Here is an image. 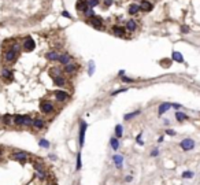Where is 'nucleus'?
<instances>
[{
  "label": "nucleus",
  "mask_w": 200,
  "mask_h": 185,
  "mask_svg": "<svg viewBox=\"0 0 200 185\" xmlns=\"http://www.w3.org/2000/svg\"><path fill=\"white\" fill-rule=\"evenodd\" d=\"M0 122H1V117H0Z\"/></svg>",
  "instance_id": "obj_53"
},
{
  "label": "nucleus",
  "mask_w": 200,
  "mask_h": 185,
  "mask_svg": "<svg viewBox=\"0 0 200 185\" xmlns=\"http://www.w3.org/2000/svg\"><path fill=\"white\" fill-rule=\"evenodd\" d=\"M39 108H40V113L44 114V115H51V114H54L56 111L55 104L51 100H41Z\"/></svg>",
  "instance_id": "obj_1"
},
{
  "label": "nucleus",
  "mask_w": 200,
  "mask_h": 185,
  "mask_svg": "<svg viewBox=\"0 0 200 185\" xmlns=\"http://www.w3.org/2000/svg\"><path fill=\"white\" fill-rule=\"evenodd\" d=\"M47 185H58V184H55V182H49V184H47Z\"/></svg>",
  "instance_id": "obj_52"
},
{
  "label": "nucleus",
  "mask_w": 200,
  "mask_h": 185,
  "mask_svg": "<svg viewBox=\"0 0 200 185\" xmlns=\"http://www.w3.org/2000/svg\"><path fill=\"white\" fill-rule=\"evenodd\" d=\"M48 158H49V159H51V160H54V162H55V160L58 159V158H56L55 155H52V154H49V155H48Z\"/></svg>",
  "instance_id": "obj_49"
},
{
  "label": "nucleus",
  "mask_w": 200,
  "mask_h": 185,
  "mask_svg": "<svg viewBox=\"0 0 200 185\" xmlns=\"http://www.w3.org/2000/svg\"><path fill=\"white\" fill-rule=\"evenodd\" d=\"M88 129V123L85 122L84 119L80 121V129H78V144H80V147L82 148L85 144V132H87Z\"/></svg>",
  "instance_id": "obj_3"
},
{
  "label": "nucleus",
  "mask_w": 200,
  "mask_h": 185,
  "mask_svg": "<svg viewBox=\"0 0 200 185\" xmlns=\"http://www.w3.org/2000/svg\"><path fill=\"white\" fill-rule=\"evenodd\" d=\"M48 74H49V77L54 80V78H56V77H59V75H63V69H60V67H51L48 70Z\"/></svg>",
  "instance_id": "obj_17"
},
{
  "label": "nucleus",
  "mask_w": 200,
  "mask_h": 185,
  "mask_svg": "<svg viewBox=\"0 0 200 185\" xmlns=\"http://www.w3.org/2000/svg\"><path fill=\"white\" fill-rule=\"evenodd\" d=\"M88 23H89L90 26H93L95 29L97 30H103L104 29V23H103V19L100 18V16H93V18H90V19H88Z\"/></svg>",
  "instance_id": "obj_10"
},
{
  "label": "nucleus",
  "mask_w": 200,
  "mask_h": 185,
  "mask_svg": "<svg viewBox=\"0 0 200 185\" xmlns=\"http://www.w3.org/2000/svg\"><path fill=\"white\" fill-rule=\"evenodd\" d=\"M175 119L178 122H184V121H189V117H188L187 114H184L182 111H177L175 113Z\"/></svg>",
  "instance_id": "obj_29"
},
{
  "label": "nucleus",
  "mask_w": 200,
  "mask_h": 185,
  "mask_svg": "<svg viewBox=\"0 0 200 185\" xmlns=\"http://www.w3.org/2000/svg\"><path fill=\"white\" fill-rule=\"evenodd\" d=\"M87 4L89 8H93V7L99 6L100 4V0H87Z\"/></svg>",
  "instance_id": "obj_37"
},
{
  "label": "nucleus",
  "mask_w": 200,
  "mask_h": 185,
  "mask_svg": "<svg viewBox=\"0 0 200 185\" xmlns=\"http://www.w3.org/2000/svg\"><path fill=\"white\" fill-rule=\"evenodd\" d=\"M170 108H171V103H169V101H163V103H160V106L158 107V115L159 117L163 115V114L167 113Z\"/></svg>",
  "instance_id": "obj_18"
},
{
  "label": "nucleus",
  "mask_w": 200,
  "mask_h": 185,
  "mask_svg": "<svg viewBox=\"0 0 200 185\" xmlns=\"http://www.w3.org/2000/svg\"><path fill=\"white\" fill-rule=\"evenodd\" d=\"M10 159L16 160L21 165H25L28 162V152H25V151H15V152H13L10 155Z\"/></svg>",
  "instance_id": "obj_6"
},
{
  "label": "nucleus",
  "mask_w": 200,
  "mask_h": 185,
  "mask_svg": "<svg viewBox=\"0 0 200 185\" xmlns=\"http://www.w3.org/2000/svg\"><path fill=\"white\" fill-rule=\"evenodd\" d=\"M82 169V159H81V152L78 151L77 158H75V172H80Z\"/></svg>",
  "instance_id": "obj_32"
},
{
  "label": "nucleus",
  "mask_w": 200,
  "mask_h": 185,
  "mask_svg": "<svg viewBox=\"0 0 200 185\" xmlns=\"http://www.w3.org/2000/svg\"><path fill=\"white\" fill-rule=\"evenodd\" d=\"M126 91H128V88H121V89H116V91L111 92V96H116V95H119V93H122V92H126Z\"/></svg>",
  "instance_id": "obj_41"
},
{
  "label": "nucleus",
  "mask_w": 200,
  "mask_h": 185,
  "mask_svg": "<svg viewBox=\"0 0 200 185\" xmlns=\"http://www.w3.org/2000/svg\"><path fill=\"white\" fill-rule=\"evenodd\" d=\"M123 181H125V182H128V184H129V182H132V181H133V175L128 174V175L125 177V178H123Z\"/></svg>",
  "instance_id": "obj_46"
},
{
  "label": "nucleus",
  "mask_w": 200,
  "mask_h": 185,
  "mask_svg": "<svg viewBox=\"0 0 200 185\" xmlns=\"http://www.w3.org/2000/svg\"><path fill=\"white\" fill-rule=\"evenodd\" d=\"M163 140H165V136H159L158 137V143H163Z\"/></svg>",
  "instance_id": "obj_50"
},
{
  "label": "nucleus",
  "mask_w": 200,
  "mask_h": 185,
  "mask_svg": "<svg viewBox=\"0 0 200 185\" xmlns=\"http://www.w3.org/2000/svg\"><path fill=\"white\" fill-rule=\"evenodd\" d=\"M54 98H55L56 103H66L70 99V93L63 91V89H58V91L54 92Z\"/></svg>",
  "instance_id": "obj_7"
},
{
  "label": "nucleus",
  "mask_w": 200,
  "mask_h": 185,
  "mask_svg": "<svg viewBox=\"0 0 200 185\" xmlns=\"http://www.w3.org/2000/svg\"><path fill=\"white\" fill-rule=\"evenodd\" d=\"M114 136H115L116 139H122V136H123V126L121 125V123L115 125V128H114Z\"/></svg>",
  "instance_id": "obj_25"
},
{
  "label": "nucleus",
  "mask_w": 200,
  "mask_h": 185,
  "mask_svg": "<svg viewBox=\"0 0 200 185\" xmlns=\"http://www.w3.org/2000/svg\"><path fill=\"white\" fill-rule=\"evenodd\" d=\"M80 63H75V62H70L69 65H66V66H63V74L65 75H74L75 73L80 70Z\"/></svg>",
  "instance_id": "obj_5"
},
{
  "label": "nucleus",
  "mask_w": 200,
  "mask_h": 185,
  "mask_svg": "<svg viewBox=\"0 0 200 185\" xmlns=\"http://www.w3.org/2000/svg\"><path fill=\"white\" fill-rule=\"evenodd\" d=\"M45 59L48 62H58L59 59V52L55 51V49H52V51H48L47 54H45Z\"/></svg>",
  "instance_id": "obj_16"
},
{
  "label": "nucleus",
  "mask_w": 200,
  "mask_h": 185,
  "mask_svg": "<svg viewBox=\"0 0 200 185\" xmlns=\"http://www.w3.org/2000/svg\"><path fill=\"white\" fill-rule=\"evenodd\" d=\"M171 59L174 62H177V63H184V58H182V55H181V52L178 51H173V54H171Z\"/></svg>",
  "instance_id": "obj_28"
},
{
  "label": "nucleus",
  "mask_w": 200,
  "mask_h": 185,
  "mask_svg": "<svg viewBox=\"0 0 200 185\" xmlns=\"http://www.w3.org/2000/svg\"><path fill=\"white\" fill-rule=\"evenodd\" d=\"M18 56L19 55L10 48H7L6 51L3 52V60H4V63H7V65H13V63H15L16 59H18Z\"/></svg>",
  "instance_id": "obj_2"
},
{
  "label": "nucleus",
  "mask_w": 200,
  "mask_h": 185,
  "mask_svg": "<svg viewBox=\"0 0 200 185\" xmlns=\"http://www.w3.org/2000/svg\"><path fill=\"white\" fill-rule=\"evenodd\" d=\"M1 125L6 128H10L13 126L14 123H13V115L11 114H4L3 117H1Z\"/></svg>",
  "instance_id": "obj_19"
},
{
  "label": "nucleus",
  "mask_w": 200,
  "mask_h": 185,
  "mask_svg": "<svg viewBox=\"0 0 200 185\" xmlns=\"http://www.w3.org/2000/svg\"><path fill=\"white\" fill-rule=\"evenodd\" d=\"M82 14H84V16L87 18V19H90V18L96 16V13L93 11V8H89V7H88V8H87V10H85Z\"/></svg>",
  "instance_id": "obj_34"
},
{
  "label": "nucleus",
  "mask_w": 200,
  "mask_h": 185,
  "mask_svg": "<svg viewBox=\"0 0 200 185\" xmlns=\"http://www.w3.org/2000/svg\"><path fill=\"white\" fill-rule=\"evenodd\" d=\"M62 15L65 16V18H69V19H71V15L69 13H66V11H63V13H62Z\"/></svg>",
  "instance_id": "obj_47"
},
{
  "label": "nucleus",
  "mask_w": 200,
  "mask_h": 185,
  "mask_svg": "<svg viewBox=\"0 0 200 185\" xmlns=\"http://www.w3.org/2000/svg\"><path fill=\"white\" fill-rule=\"evenodd\" d=\"M113 162H114V166H115V169L118 170H122L123 169V162H125V158H123V155H121V154H115V155H113Z\"/></svg>",
  "instance_id": "obj_11"
},
{
  "label": "nucleus",
  "mask_w": 200,
  "mask_h": 185,
  "mask_svg": "<svg viewBox=\"0 0 200 185\" xmlns=\"http://www.w3.org/2000/svg\"><path fill=\"white\" fill-rule=\"evenodd\" d=\"M32 125H33V118L30 115H28V114H25L23 115V128H32Z\"/></svg>",
  "instance_id": "obj_30"
},
{
  "label": "nucleus",
  "mask_w": 200,
  "mask_h": 185,
  "mask_svg": "<svg viewBox=\"0 0 200 185\" xmlns=\"http://www.w3.org/2000/svg\"><path fill=\"white\" fill-rule=\"evenodd\" d=\"M139 11H140V6H139V4H136V3L130 4L129 8H128V13H129L130 15H136Z\"/></svg>",
  "instance_id": "obj_31"
},
{
  "label": "nucleus",
  "mask_w": 200,
  "mask_h": 185,
  "mask_svg": "<svg viewBox=\"0 0 200 185\" xmlns=\"http://www.w3.org/2000/svg\"><path fill=\"white\" fill-rule=\"evenodd\" d=\"M54 84L56 85L58 88H65L66 85H67V78H66V75H59V77L54 78Z\"/></svg>",
  "instance_id": "obj_14"
},
{
  "label": "nucleus",
  "mask_w": 200,
  "mask_h": 185,
  "mask_svg": "<svg viewBox=\"0 0 200 185\" xmlns=\"http://www.w3.org/2000/svg\"><path fill=\"white\" fill-rule=\"evenodd\" d=\"M39 147L40 148H44V149H48L49 147H51V144H49V141L47 139H40L39 140Z\"/></svg>",
  "instance_id": "obj_36"
},
{
  "label": "nucleus",
  "mask_w": 200,
  "mask_h": 185,
  "mask_svg": "<svg viewBox=\"0 0 200 185\" xmlns=\"http://www.w3.org/2000/svg\"><path fill=\"white\" fill-rule=\"evenodd\" d=\"M171 107H174V108H181L182 106H181V104H177V103H171Z\"/></svg>",
  "instance_id": "obj_48"
},
{
  "label": "nucleus",
  "mask_w": 200,
  "mask_h": 185,
  "mask_svg": "<svg viewBox=\"0 0 200 185\" xmlns=\"http://www.w3.org/2000/svg\"><path fill=\"white\" fill-rule=\"evenodd\" d=\"M125 29L128 30L129 33H134L136 30H137V21H134V19H129V21H126V26H125Z\"/></svg>",
  "instance_id": "obj_20"
},
{
  "label": "nucleus",
  "mask_w": 200,
  "mask_h": 185,
  "mask_svg": "<svg viewBox=\"0 0 200 185\" xmlns=\"http://www.w3.org/2000/svg\"><path fill=\"white\" fill-rule=\"evenodd\" d=\"M110 147H111V149H113V151H118V149H119V147H121L119 139H116L115 136L111 137V139H110Z\"/></svg>",
  "instance_id": "obj_24"
},
{
  "label": "nucleus",
  "mask_w": 200,
  "mask_h": 185,
  "mask_svg": "<svg viewBox=\"0 0 200 185\" xmlns=\"http://www.w3.org/2000/svg\"><path fill=\"white\" fill-rule=\"evenodd\" d=\"M165 133L167 134V136H171V137H173V136H175V134H177V133H175V132H174V130H173V129H166V130H165Z\"/></svg>",
  "instance_id": "obj_44"
},
{
  "label": "nucleus",
  "mask_w": 200,
  "mask_h": 185,
  "mask_svg": "<svg viewBox=\"0 0 200 185\" xmlns=\"http://www.w3.org/2000/svg\"><path fill=\"white\" fill-rule=\"evenodd\" d=\"M188 32H189V28H188L187 25H182V26H181V33H182V34H187Z\"/></svg>",
  "instance_id": "obj_45"
},
{
  "label": "nucleus",
  "mask_w": 200,
  "mask_h": 185,
  "mask_svg": "<svg viewBox=\"0 0 200 185\" xmlns=\"http://www.w3.org/2000/svg\"><path fill=\"white\" fill-rule=\"evenodd\" d=\"M36 48V41L30 36H26L22 41V49L26 52H32Z\"/></svg>",
  "instance_id": "obj_8"
},
{
  "label": "nucleus",
  "mask_w": 200,
  "mask_h": 185,
  "mask_svg": "<svg viewBox=\"0 0 200 185\" xmlns=\"http://www.w3.org/2000/svg\"><path fill=\"white\" fill-rule=\"evenodd\" d=\"M45 126H47V122H45V119H43V118H33L32 128L34 130H43V129H45Z\"/></svg>",
  "instance_id": "obj_12"
},
{
  "label": "nucleus",
  "mask_w": 200,
  "mask_h": 185,
  "mask_svg": "<svg viewBox=\"0 0 200 185\" xmlns=\"http://www.w3.org/2000/svg\"><path fill=\"white\" fill-rule=\"evenodd\" d=\"M32 166H33V169H34L36 173H44V172H47L44 163H43V162H39V160H33V162H32Z\"/></svg>",
  "instance_id": "obj_21"
},
{
  "label": "nucleus",
  "mask_w": 200,
  "mask_h": 185,
  "mask_svg": "<svg viewBox=\"0 0 200 185\" xmlns=\"http://www.w3.org/2000/svg\"><path fill=\"white\" fill-rule=\"evenodd\" d=\"M121 80H122L123 82H126V84H133V82L136 81V80H133V78H129V77H126V75H122V77H121Z\"/></svg>",
  "instance_id": "obj_39"
},
{
  "label": "nucleus",
  "mask_w": 200,
  "mask_h": 185,
  "mask_svg": "<svg viewBox=\"0 0 200 185\" xmlns=\"http://www.w3.org/2000/svg\"><path fill=\"white\" fill-rule=\"evenodd\" d=\"M3 154H4V151H3V148H1V147H0V156L3 155Z\"/></svg>",
  "instance_id": "obj_51"
},
{
  "label": "nucleus",
  "mask_w": 200,
  "mask_h": 185,
  "mask_svg": "<svg viewBox=\"0 0 200 185\" xmlns=\"http://www.w3.org/2000/svg\"><path fill=\"white\" fill-rule=\"evenodd\" d=\"M140 114H141V110H136V111H132V113H128V114H125V115H123V119H125V121H130V119H133V118L139 117Z\"/></svg>",
  "instance_id": "obj_26"
},
{
  "label": "nucleus",
  "mask_w": 200,
  "mask_h": 185,
  "mask_svg": "<svg viewBox=\"0 0 200 185\" xmlns=\"http://www.w3.org/2000/svg\"><path fill=\"white\" fill-rule=\"evenodd\" d=\"M95 72V63L93 62H90L89 63V69H88V73H89V75H92Z\"/></svg>",
  "instance_id": "obj_42"
},
{
  "label": "nucleus",
  "mask_w": 200,
  "mask_h": 185,
  "mask_svg": "<svg viewBox=\"0 0 200 185\" xmlns=\"http://www.w3.org/2000/svg\"><path fill=\"white\" fill-rule=\"evenodd\" d=\"M149 156H151V158H158V156H159V148H154V149H151V152H149Z\"/></svg>",
  "instance_id": "obj_38"
},
{
  "label": "nucleus",
  "mask_w": 200,
  "mask_h": 185,
  "mask_svg": "<svg viewBox=\"0 0 200 185\" xmlns=\"http://www.w3.org/2000/svg\"><path fill=\"white\" fill-rule=\"evenodd\" d=\"M10 49H13L14 52H16V54H19L21 49H22V43H14V44H10V47H8Z\"/></svg>",
  "instance_id": "obj_33"
},
{
  "label": "nucleus",
  "mask_w": 200,
  "mask_h": 185,
  "mask_svg": "<svg viewBox=\"0 0 200 185\" xmlns=\"http://www.w3.org/2000/svg\"><path fill=\"white\" fill-rule=\"evenodd\" d=\"M181 177H182L184 180H192L195 177V173L192 172V170H185V172H182Z\"/></svg>",
  "instance_id": "obj_35"
},
{
  "label": "nucleus",
  "mask_w": 200,
  "mask_h": 185,
  "mask_svg": "<svg viewBox=\"0 0 200 185\" xmlns=\"http://www.w3.org/2000/svg\"><path fill=\"white\" fill-rule=\"evenodd\" d=\"M0 75H1V78L6 80L7 82H11L14 80V72L10 67H7V66L1 67V70H0Z\"/></svg>",
  "instance_id": "obj_9"
},
{
  "label": "nucleus",
  "mask_w": 200,
  "mask_h": 185,
  "mask_svg": "<svg viewBox=\"0 0 200 185\" xmlns=\"http://www.w3.org/2000/svg\"><path fill=\"white\" fill-rule=\"evenodd\" d=\"M113 3H114V0H103V6L106 7V8H107V7H111V6H113Z\"/></svg>",
  "instance_id": "obj_43"
},
{
  "label": "nucleus",
  "mask_w": 200,
  "mask_h": 185,
  "mask_svg": "<svg viewBox=\"0 0 200 185\" xmlns=\"http://www.w3.org/2000/svg\"><path fill=\"white\" fill-rule=\"evenodd\" d=\"M75 8H77V11H81V13H84V11L88 8L87 0H78L77 4H75Z\"/></svg>",
  "instance_id": "obj_27"
},
{
  "label": "nucleus",
  "mask_w": 200,
  "mask_h": 185,
  "mask_svg": "<svg viewBox=\"0 0 200 185\" xmlns=\"http://www.w3.org/2000/svg\"><path fill=\"white\" fill-rule=\"evenodd\" d=\"M178 145H180V148L182 149V151L188 152V151H192V149H195V147H196V141H195L193 139H190V137H187V139L181 140Z\"/></svg>",
  "instance_id": "obj_4"
},
{
  "label": "nucleus",
  "mask_w": 200,
  "mask_h": 185,
  "mask_svg": "<svg viewBox=\"0 0 200 185\" xmlns=\"http://www.w3.org/2000/svg\"><path fill=\"white\" fill-rule=\"evenodd\" d=\"M143 132H140L139 134H137V137H136V141H137V144H139V145H144V141H143Z\"/></svg>",
  "instance_id": "obj_40"
},
{
  "label": "nucleus",
  "mask_w": 200,
  "mask_h": 185,
  "mask_svg": "<svg viewBox=\"0 0 200 185\" xmlns=\"http://www.w3.org/2000/svg\"><path fill=\"white\" fill-rule=\"evenodd\" d=\"M13 123L16 128H22L23 126V115L22 114H15L13 115Z\"/></svg>",
  "instance_id": "obj_22"
},
{
  "label": "nucleus",
  "mask_w": 200,
  "mask_h": 185,
  "mask_svg": "<svg viewBox=\"0 0 200 185\" xmlns=\"http://www.w3.org/2000/svg\"><path fill=\"white\" fill-rule=\"evenodd\" d=\"M125 28H122V26H119V25H114L113 28H111V32H113V34L114 36H116V37H123L125 36Z\"/></svg>",
  "instance_id": "obj_15"
},
{
  "label": "nucleus",
  "mask_w": 200,
  "mask_h": 185,
  "mask_svg": "<svg viewBox=\"0 0 200 185\" xmlns=\"http://www.w3.org/2000/svg\"><path fill=\"white\" fill-rule=\"evenodd\" d=\"M58 62L62 65V67H63V66L69 65V63L71 62V55L69 54V52H62V54H59V59H58Z\"/></svg>",
  "instance_id": "obj_13"
},
{
  "label": "nucleus",
  "mask_w": 200,
  "mask_h": 185,
  "mask_svg": "<svg viewBox=\"0 0 200 185\" xmlns=\"http://www.w3.org/2000/svg\"><path fill=\"white\" fill-rule=\"evenodd\" d=\"M152 3H149L148 0H141V4H140V11H145V13H149L152 10Z\"/></svg>",
  "instance_id": "obj_23"
}]
</instances>
